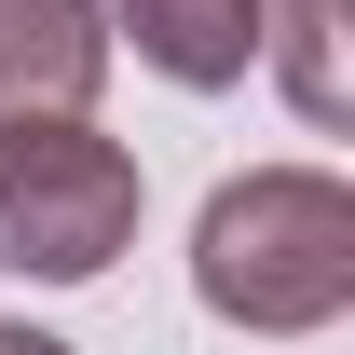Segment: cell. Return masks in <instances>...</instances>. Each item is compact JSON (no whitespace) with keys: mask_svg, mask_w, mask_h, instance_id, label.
Returning <instances> with one entry per match:
<instances>
[{"mask_svg":"<svg viewBox=\"0 0 355 355\" xmlns=\"http://www.w3.org/2000/svg\"><path fill=\"white\" fill-rule=\"evenodd\" d=\"M137 246V150L96 137L83 110L0 123V260L42 287H96Z\"/></svg>","mask_w":355,"mask_h":355,"instance_id":"2","label":"cell"},{"mask_svg":"<svg viewBox=\"0 0 355 355\" xmlns=\"http://www.w3.org/2000/svg\"><path fill=\"white\" fill-rule=\"evenodd\" d=\"M137 28V55L164 69V83H191V96H219V83H246L260 69V0H110Z\"/></svg>","mask_w":355,"mask_h":355,"instance_id":"4","label":"cell"},{"mask_svg":"<svg viewBox=\"0 0 355 355\" xmlns=\"http://www.w3.org/2000/svg\"><path fill=\"white\" fill-rule=\"evenodd\" d=\"M0 355H69V342H55V328H0Z\"/></svg>","mask_w":355,"mask_h":355,"instance_id":"6","label":"cell"},{"mask_svg":"<svg viewBox=\"0 0 355 355\" xmlns=\"http://www.w3.org/2000/svg\"><path fill=\"white\" fill-rule=\"evenodd\" d=\"M110 83V28L96 0H0V123L28 110H83Z\"/></svg>","mask_w":355,"mask_h":355,"instance_id":"3","label":"cell"},{"mask_svg":"<svg viewBox=\"0 0 355 355\" xmlns=\"http://www.w3.org/2000/svg\"><path fill=\"white\" fill-rule=\"evenodd\" d=\"M191 287L219 328H260V342H314L355 314V191L328 164H260L205 191L191 219Z\"/></svg>","mask_w":355,"mask_h":355,"instance_id":"1","label":"cell"},{"mask_svg":"<svg viewBox=\"0 0 355 355\" xmlns=\"http://www.w3.org/2000/svg\"><path fill=\"white\" fill-rule=\"evenodd\" d=\"M260 55L273 83L301 96V123H342L355 83H342V0H260Z\"/></svg>","mask_w":355,"mask_h":355,"instance_id":"5","label":"cell"}]
</instances>
